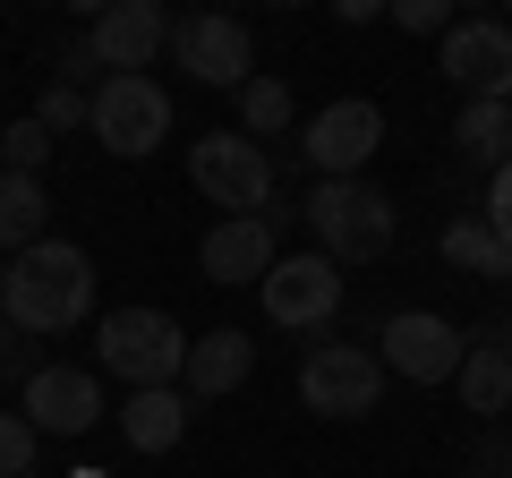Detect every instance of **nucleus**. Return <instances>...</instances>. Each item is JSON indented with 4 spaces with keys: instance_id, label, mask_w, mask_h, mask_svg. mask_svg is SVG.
Masks as SVG:
<instances>
[{
    "instance_id": "nucleus-1",
    "label": "nucleus",
    "mask_w": 512,
    "mask_h": 478,
    "mask_svg": "<svg viewBox=\"0 0 512 478\" xmlns=\"http://www.w3.org/2000/svg\"><path fill=\"white\" fill-rule=\"evenodd\" d=\"M94 308V257L77 239H43L0 274V325L9 333H77Z\"/></svg>"
},
{
    "instance_id": "nucleus-2",
    "label": "nucleus",
    "mask_w": 512,
    "mask_h": 478,
    "mask_svg": "<svg viewBox=\"0 0 512 478\" xmlns=\"http://www.w3.org/2000/svg\"><path fill=\"white\" fill-rule=\"evenodd\" d=\"M299 214L316 231V257H333V265H376L393 248V197L376 180H316L299 197Z\"/></svg>"
},
{
    "instance_id": "nucleus-3",
    "label": "nucleus",
    "mask_w": 512,
    "mask_h": 478,
    "mask_svg": "<svg viewBox=\"0 0 512 478\" xmlns=\"http://www.w3.org/2000/svg\"><path fill=\"white\" fill-rule=\"evenodd\" d=\"M94 359H103L120 385L137 393H163L188 376V333L171 325L163 308H111L103 325H94Z\"/></svg>"
},
{
    "instance_id": "nucleus-4",
    "label": "nucleus",
    "mask_w": 512,
    "mask_h": 478,
    "mask_svg": "<svg viewBox=\"0 0 512 478\" xmlns=\"http://www.w3.org/2000/svg\"><path fill=\"white\" fill-rule=\"evenodd\" d=\"M188 180H197L205 205H222V222H248L274 205V163H265V146L256 137H197L188 146Z\"/></svg>"
},
{
    "instance_id": "nucleus-5",
    "label": "nucleus",
    "mask_w": 512,
    "mask_h": 478,
    "mask_svg": "<svg viewBox=\"0 0 512 478\" xmlns=\"http://www.w3.org/2000/svg\"><path fill=\"white\" fill-rule=\"evenodd\" d=\"M384 393V359L359 342H316L308 359H299V402L316 410V419H367Z\"/></svg>"
},
{
    "instance_id": "nucleus-6",
    "label": "nucleus",
    "mask_w": 512,
    "mask_h": 478,
    "mask_svg": "<svg viewBox=\"0 0 512 478\" xmlns=\"http://www.w3.org/2000/svg\"><path fill=\"white\" fill-rule=\"evenodd\" d=\"M376 359L393 376H410V385H461L470 333H461L453 316H436V308H402V316H384V350Z\"/></svg>"
},
{
    "instance_id": "nucleus-7",
    "label": "nucleus",
    "mask_w": 512,
    "mask_h": 478,
    "mask_svg": "<svg viewBox=\"0 0 512 478\" xmlns=\"http://www.w3.org/2000/svg\"><path fill=\"white\" fill-rule=\"evenodd\" d=\"M94 137H103V154H120V163L154 154L171 137V94L154 86V77H103V86H94Z\"/></svg>"
},
{
    "instance_id": "nucleus-8",
    "label": "nucleus",
    "mask_w": 512,
    "mask_h": 478,
    "mask_svg": "<svg viewBox=\"0 0 512 478\" xmlns=\"http://www.w3.org/2000/svg\"><path fill=\"white\" fill-rule=\"evenodd\" d=\"M171 26L180 18H163L154 0H103L86 18V60L111 69V77H146L154 52H171Z\"/></svg>"
},
{
    "instance_id": "nucleus-9",
    "label": "nucleus",
    "mask_w": 512,
    "mask_h": 478,
    "mask_svg": "<svg viewBox=\"0 0 512 478\" xmlns=\"http://www.w3.org/2000/svg\"><path fill=\"white\" fill-rule=\"evenodd\" d=\"M436 69L470 103H512V26L504 18H453V35L436 43Z\"/></svg>"
},
{
    "instance_id": "nucleus-10",
    "label": "nucleus",
    "mask_w": 512,
    "mask_h": 478,
    "mask_svg": "<svg viewBox=\"0 0 512 478\" xmlns=\"http://www.w3.org/2000/svg\"><path fill=\"white\" fill-rule=\"evenodd\" d=\"M384 146V111L367 103V94H342V103H325L308 120V137H299V154H308V171H325V180H359L367 163H376Z\"/></svg>"
},
{
    "instance_id": "nucleus-11",
    "label": "nucleus",
    "mask_w": 512,
    "mask_h": 478,
    "mask_svg": "<svg viewBox=\"0 0 512 478\" xmlns=\"http://www.w3.org/2000/svg\"><path fill=\"white\" fill-rule=\"evenodd\" d=\"M171 60H180L197 86H248L256 77V35L222 9H197V18L171 26Z\"/></svg>"
},
{
    "instance_id": "nucleus-12",
    "label": "nucleus",
    "mask_w": 512,
    "mask_h": 478,
    "mask_svg": "<svg viewBox=\"0 0 512 478\" xmlns=\"http://www.w3.org/2000/svg\"><path fill=\"white\" fill-rule=\"evenodd\" d=\"M265 316H274V325H299V333H316V325H333V316H342V265L333 257H282L274 274H265Z\"/></svg>"
},
{
    "instance_id": "nucleus-13",
    "label": "nucleus",
    "mask_w": 512,
    "mask_h": 478,
    "mask_svg": "<svg viewBox=\"0 0 512 478\" xmlns=\"http://www.w3.org/2000/svg\"><path fill=\"white\" fill-rule=\"evenodd\" d=\"M18 410L35 419V436H86V427L103 419V385H94L86 368H35Z\"/></svg>"
},
{
    "instance_id": "nucleus-14",
    "label": "nucleus",
    "mask_w": 512,
    "mask_h": 478,
    "mask_svg": "<svg viewBox=\"0 0 512 478\" xmlns=\"http://www.w3.org/2000/svg\"><path fill=\"white\" fill-rule=\"evenodd\" d=\"M197 265H205V282H222V291H239V282H256L265 291V274H274V222L265 214H248V222H214L205 231V248H197Z\"/></svg>"
},
{
    "instance_id": "nucleus-15",
    "label": "nucleus",
    "mask_w": 512,
    "mask_h": 478,
    "mask_svg": "<svg viewBox=\"0 0 512 478\" xmlns=\"http://www.w3.org/2000/svg\"><path fill=\"white\" fill-rule=\"evenodd\" d=\"M248 376H256V342L239 325H222V333H197V342H188L180 393H188V402H222V393H239Z\"/></svg>"
},
{
    "instance_id": "nucleus-16",
    "label": "nucleus",
    "mask_w": 512,
    "mask_h": 478,
    "mask_svg": "<svg viewBox=\"0 0 512 478\" xmlns=\"http://www.w3.org/2000/svg\"><path fill=\"white\" fill-rule=\"evenodd\" d=\"M461 410H478V419H504L512 410V325H487L470 342V359H461Z\"/></svg>"
},
{
    "instance_id": "nucleus-17",
    "label": "nucleus",
    "mask_w": 512,
    "mask_h": 478,
    "mask_svg": "<svg viewBox=\"0 0 512 478\" xmlns=\"http://www.w3.org/2000/svg\"><path fill=\"white\" fill-rule=\"evenodd\" d=\"M120 436L137 444V453H171V444L188 436V393H180V385H163V393H128Z\"/></svg>"
},
{
    "instance_id": "nucleus-18",
    "label": "nucleus",
    "mask_w": 512,
    "mask_h": 478,
    "mask_svg": "<svg viewBox=\"0 0 512 478\" xmlns=\"http://www.w3.org/2000/svg\"><path fill=\"white\" fill-rule=\"evenodd\" d=\"M43 222H52V197H43V180H26V171H0V248L9 257H26V248H43Z\"/></svg>"
},
{
    "instance_id": "nucleus-19",
    "label": "nucleus",
    "mask_w": 512,
    "mask_h": 478,
    "mask_svg": "<svg viewBox=\"0 0 512 478\" xmlns=\"http://www.w3.org/2000/svg\"><path fill=\"white\" fill-rule=\"evenodd\" d=\"M444 265H461V274H487V282H512V248L487 231V214L444 222Z\"/></svg>"
},
{
    "instance_id": "nucleus-20",
    "label": "nucleus",
    "mask_w": 512,
    "mask_h": 478,
    "mask_svg": "<svg viewBox=\"0 0 512 478\" xmlns=\"http://www.w3.org/2000/svg\"><path fill=\"white\" fill-rule=\"evenodd\" d=\"M453 146L470 154V163L504 171V163H512V103H461V120H453Z\"/></svg>"
},
{
    "instance_id": "nucleus-21",
    "label": "nucleus",
    "mask_w": 512,
    "mask_h": 478,
    "mask_svg": "<svg viewBox=\"0 0 512 478\" xmlns=\"http://www.w3.org/2000/svg\"><path fill=\"white\" fill-rule=\"evenodd\" d=\"M291 129V86L282 77H248L239 86V137H282Z\"/></svg>"
},
{
    "instance_id": "nucleus-22",
    "label": "nucleus",
    "mask_w": 512,
    "mask_h": 478,
    "mask_svg": "<svg viewBox=\"0 0 512 478\" xmlns=\"http://www.w3.org/2000/svg\"><path fill=\"white\" fill-rule=\"evenodd\" d=\"M43 163H52V129H43L35 111H26V120H9V129H0V171L43 180Z\"/></svg>"
},
{
    "instance_id": "nucleus-23",
    "label": "nucleus",
    "mask_w": 512,
    "mask_h": 478,
    "mask_svg": "<svg viewBox=\"0 0 512 478\" xmlns=\"http://www.w3.org/2000/svg\"><path fill=\"white\" fill-rule=\"evenodd\" d=\"M35 120H43V129H86V120H94V94L86 86H69V77H60V86H43V103H35Z\"/></svg>"
},
{
    "instance_id": "nucleus-24",
    "label": "nucleus",
    "mask_w": 512,
    "mask_h": 478,
    "mask_svg": "<svg viewBox=\"0 0 512 478\" xmlns=\"http://www.w3.org/2000/svg\"><path fill=\"white\" fill-rule=\"evenodd\" d=\"M35 419H26V410H0V478H26L35 470Z\"/></svg>"
},
{
    "instance_id": "nucleus-25",
    "label": "nucleus",
    "mask_w": 512,
    "mask_h": 478,
    "mask_svg": "<svg viewBox=\"0 0 512 478\" xmlns=\"http://www.w3.org/2000/svg\"><path fill=\"white\" fill-rule=\"evenodd\" d=\"M402 35H453V0H393Z\"/></svg>"
},
{
    "instance_id": "nucleus-26",
    "label": "nucleus",
    "mask_w": 512,
    "mask_h": 478,
    "mask_svg": "<svg viewBox=\"0 0 512 478\" xmlns=\"http://www.w3.org/2000/svg\"><path fill=\"white\" fill-rule=\"evenodd\" d=\"M478 214H487V231H495V239L512 248V163H504V171L487 180V205H478Z\"/></svg>"
},
{
    "instance_id": "nucleus-27",
    "label": "nucleus",
    "mask_w": 512,
    "mask_h": 478,
    "mask_svg": "<svg viewBox=\"0 0 512 478\" xmlns=\"http://www.w3.org/2000/svg\"><path fill=\"white\" fill-rule=\"evenodd\" d=\"M470 478H512V436H478L470 444Z\"/></svg>"
},
{
    "instance_id": "nucleus-28",
    "label": "nucleus",
    "mask_w": 512,
    "mask_h": 478,
    "mask_svg": "<svg viewBox=\"0 0 512 478\" xmlns=\"http://www.w3.org/2000/svg\"><path fill=\"white\" fill-rule=\"evenodd\" d=\"M0 359H9V325H0Z\"/></svg>"
},
{
    "instance_id": "nucleus-29",
    "label": "nucleus",
    "mask_w": 512,
    "mask_h": 478,
    "mask_svg": "<svg viewBox=\"0 0 512 478\" xmlns=\"http://www.w3.org/2000/svg\"><path fill=\"white\" fill-rule=\"evenodd\" d=\"M69 478H103V470H69Z\"/></svg>"
},
{
    "instance_id": "nucleus-30",
    "label": "nucleus",
    "mask_w": 512,
    "mask_h": 478,
    "mask_svg": "<svg viewBox=\"0 0 512 478\" xmlns=\"http://www.w3.org/2000/svg\"><path fill=\"white\" fill-rule=\"evenodd\" d=\"M504 436H512V410H504Z\"/></svg>"
}]
</instances>
